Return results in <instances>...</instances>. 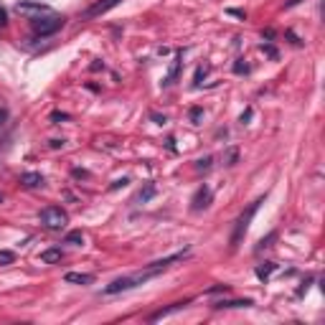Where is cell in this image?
Returning a JSON list of instances; mask_svg holds the SVG:
<instances>
[{"label":"cell","instance_id":"obj_1","mask_svg":"<svg viewBox=\"0 0 325 325\" xmlns=\"http://www.w3.org/2000/svg\"><path fill=\"white\" fill-rule=\"evenodd\" d=\"M262 203H264V198H259V201H254L239 219H236V224H234V231H231V247L236 249L239 244H242V239H244V234H247V229H249V221L254 219V213H257V208H259Z\"/></svg>","mask_w":325,"mask_h":325},{"label":"cell","instance_id":"obj_2","mask_svg":"<svg viewBox=\"0 0 325 325\" xmlns=\"http://www.w3.org/2000/svg\"><path fill=\"white\" fill-rule=\"evenodd\" d=\"M158 272L155 269H147V272H142V274H137V277H122V279H115L112 285H107L104 287V295H117V292H127L132 287H137V285H142V282H147L150 277H155Z\"/></svg>","mask_w":325,"mask_h":325},{"label":"cell","instance_id":"obj_3","mask_svg":"<svg viewBox=\"0 0 325 325\" xmlns=\"http://www.w3.org/2000/svg\"><path fill=\"white\" fill-rule=\"evenodd\" d=\"M41 224L49 231H61V229H66V224H69V213H66L61 206H49V208L41 211Z\"/></svg>","mask_w":325,"mask_h":325},{"label":"cell","instance_id":"obj_4","mask_svg":"<svg viewBox=\"0 0 325 325\" xmlns=\"http://www.w3.org/2000/svg\"><path fill=\"white\" fill-rule=\"evenodd\" d=\"M15 10H18L23 18H28V20H36V18H44V15H51V13H54L46 3H38V0H20V3L15 5Z\"/></svg>","mask_w":325,"mask_h":325},{"label":"cell","instance_id":"obj_5","mask_svg":"<svg viewBox=\"0 0 325 325\" xmlns=\"http://www.w3.org/2000/svg\"><path fill=\"white\" fill-rule=\"evenodd\" d=\"M61 26H64V18L56 15V13H51V15H44V18H36V20H33V33H36V36H51V33H56Z\"/></svg>","mask_w":325,"mask_h":325},{"label":"cell","instance_id":"obj_6","mask_svg":"<svg viewBox=\"0 0 325 325\" xmlns=\"http://www.w3.org/2000/svg\"><path fill=\"white\" fill-rule=\"evenodd\" d=\"M208 203H211V188L201 186L193 193V198H191V208L193 211H203V208H208Z\"/></svg>","mask_w":325,"mask_h":325},{"label":"cell","instance_id":"obj_7","mask_svg":"<svg viewBox=\"0 0 325 325\" xmlns=\"http://www.w3.org/2000/svg\"><path fill=\"white\" fill-rule=\"evenodd\" d=\"M117 3H120V0H99V3H94L89 10H84V18H97V15H104V13H107V10H112Z\"/></svg>","mask_w":325,"mask_h":325},{"label":"cell","instance_id":"obj_8","mask_svg":"<svg viewBox=\"0 0 325 325\" xmlns=\"http://www.w3.org/2000/svg\"><path fill=\"white\" fill-rule=\"evenodd\" d=\"M20 183L26 188H38V186H44V176L41 173H23L20 176Z\"/></svg>","mask_w":325,"mask_h":325},{"label":"cell","instance_id":"obj_9","mask_svg":"<svg viewBox=\"0 0 325 325\" xmlns=\"http://www.w3.org/2000/svg\"><path fill=\"white\" fill-rule=\"evenodd\" d=\"M186 305H188V302H176V305H170V308H163V310L153 313V315H150V320H163V318H168V315H173V313L183 310Z\"/></svg>","mask_w":325,"mask_h":325},{"label":"cell","instance_id":"obj_10","mask_svg":"<svg viewBox=\"0 0 325 325\" xmlns=\"http://www.w3.org/2000/svg\"><path fill=\"white\" fill-rule=\"evenodd\" d=\"M64 279L66 282H74V285H92L94 282V277L92 274H84V272H69Z\"/></svg>","mask_w":325,"mask_h":325},{"label":"cell","instance_id":"obj_11","mask_svg":"<svg viewBox=\"0 0 325 325\" xmlns=\"http://www.w3.org/2000/svg\"><path fill=\"white\" fill-rule=\"evenodd\" d=\"M61 249H46V252H41V262L44 264H54V262H61Z\"/></svg>","mask_w":325,"mask_h":325},{"label":"cell","instance_id":"obj_12","mask_svg":"<svg viewBox=\"0 0 325 325\" xmlns=\"http://www.w3.org/2000/svg\"><path fill=\"white\" fill-rule=\"evenodd\" d=\"M252 305H254L252 300H226V302L221 300V302H216L213 308H252Z\"/></svg>","mask_w":325,"mask_h":325},{"label":"cell","instance_id":"obj_13","mask_svg":"<svg viewBox=\"0 0 325 325\" xmlns=\"http://www.w3.org/2000/svg\"><path fill=\"white\" fill-rule=\"evenodd\" d=\"M272 272H274V264H272V262H264V264L257 267V277H259V279H267Z\"/></svg>","mask_w":325,"mask_h":325},{"label":"cell","instance_id":"obj_14","mask_svg":"<svg viewBox=\"0 0 325 325\" xmlns=\"http://www.w3.org/2000/svg\"><path fill=\"white\" fill-rule=\"evenodd\" d=\"M64 244H74V247L84 244V234H81V231H71V234H66Z\"/></svg>","mask_w":325,"mask_h":325},{"label":"cell","instance_id":"obj_15","mask_svg":"<svg viewBox=\"0 0 325 325\" xmlns=\"http://www.w3.org/2000/svg\"><path fill=\"white\" fill-rule=\"evenodd\" d=\"M153 196H155V183H147V186L140 191V201H142V203H147Z\"/></svg>","mask_w":325,"mask_h":325},{"label":"cell","instance_id":"obj_16","mask_svg":"<svg viewBox=\"0 0 325 325\" xmlns=\"http://www.w3.org/2000/svg\"><path fill=\"white\" fill-rule=\"evenodd\" d=\"M274 239H277V234L272 231V234H269L267 239H262L259 244H257V249H254V252H262V249H267V247H272V242H274Z\"/></svg>","mask_w":325,"mask_h":325},{"label":"cell","instance_id":"obj_17","mask_svg":"<svg viewBox=\"0 0 325 325\" xmlns=\"http://www.w3.org/2000/svg\"><path fill=\"white\" fill-rule=\"evenodd\" d=\"M13 262H15V254H13V252H8V249L0 252V264H13Z\"/></svg>","mask_w":325,"mask_h":325},{"label":"cell","instance_id":"obj_18","mask_svg":"<svg viewBox=\"0 0 325 325\" xmlns=\"http://www.w3.org/2000/svg\"><path fill=\"white\" fill-rule=\"evenodd\" d=\"M178 66H181V56H178V59L173 61V69H170V74H168V81H165V84H170V81H173V79L178 76Z\"/></svg>","mask_w":325,"mask_h":325},{"label":"cell","instance_id":"obj_19","mask_svg":"<svg viewBox=\"0 0 325 325\" xmlns=\"http://www.w3.org/2000/svg\"><path fill=\"white\" fill-rule=\"evenodd\" d=\"M196 168H198V170H203V168H211V158H203V160H198V163H196Z\"/></svg>","mask_w":325,"mask_h":325},{"label":"cell","instance_id":"obj_20","mask_svg":"<svg viewBox=\"0 0 325 325\" xmlns=\"http://www.w3.org/2000/svg\"><path fill=\"white\" fill-rule=\"evenodd\" d=\"M201 117H203V112H201L198 107H196V110H191V120H193V125H198V120H201Z\"/></svg>","mask_w":325,"mask_h":325},{"label":"cell","instance_id":"obj_21","mask_svg":"<svg viewBox=\"0 0 325 325\" xmlns=\"http://www.w3.org/2000/svg\"><path fill=\"white\" fill-rule=\"evenodd\" d=\"M8 23V13H5V8H0V28Z\"/></svg>","mask_w":325,"mask_h":325},{"label":"cell","instance_id":"obj_22","mask_svg":"<svg viewBox=\"0 0 325 325\" xmlns=\"http://www.w3.org/2000/svg\"><path fill=\"white\" fill-rule=\"evenodd\" d=\"M122 186H127V178H120V181L112 183V188H122Z\"/></svg>","mask_w":325,"mask_h":325},{"label":"cell","instance_id":"obj_23","mask_svg":"<svg viewBox=\"0 0 325 325\" xmlns=\"http://www.w3.org/2000/svg\"><path fill=\"white\" fill-rule=\"evenodd\" d=\"M51 120H69V115H64V112H54Z\"/></svg>","mask_w":325,"mask_h":325},{"label":"cell","instance_id":"obj_24","mask_svg":"<svg viewBox=\"0 0 325 325\" xmlns=\"http://www.w3.org/2000/svg\"><path fill=\"white\" fill-rule=\"evenodd\" d=\"M203 76H206V69H198V71H196V84H198Z\"/></svg>","mask_w":325,"mask_h":325},{"label":"cell","instance_id":"obj_25","mask_svg":"<svg viewBox=\"0 0 325 325\" xmlns=\"http://www.w3.org/2000/svg\"><path fill=\"white\" fill-rule=\"evenodd\" d=\"M226 160H229V165H234V160H236V150H231V153L226 155Z\"/></svg>","mask_w":325,"mask_h":325},{"label":"cell","instance_id":"obj_26","mask_svg":"<svg viewBox=\"0 0 325 325\" xmlns=\"http://www.w3.org/2000/svg\"><path fill=\"white\" fill-rule=\"evenodd\" d=\"M302 0H285V8H295V5H300Z\"/></svg>","mask_w":325,"mask_h":325},{"label":"cell","instance_id":"obj_27","mask_svg":"<svg viewBox=\"0 0 325 325\" xmlns=\"http://www.w3.org/2000/svg\"><path fill=\"white\" fill-rule=\"evenodd\" d=\"M262 49H264V51H267V54H269V56H272V59H274V56H277V51H274V49H272V46H262Z\"/></svg>","mask_w":325,"mask_h":325},{"label":"cell","instance_id":"obj_28","mask_svg":"<svg viewBox=\"0 0 325 325\" xmlns=\"http://www.w3.org/2000/svg\"><path fill=\"white\" fill-rule=\"evenodd\" d=\"M5 117H8V112H5V110H0V127H3V122H5Z\"/></svg>","mask_w":325,"mask_h":325},{"label":"cell","instance_id":"obj_29","mask_svg":"<svg viewBox=\"0 0 325 325\" xmlns=\"http://www.w3.org/2000/svg\"><path fill=\"white\" fill-rule=\"evenodd\" d=\"M0 203H3V193H0Z\"/></svg>","mask_w":325,"mask_h":325}]
</instances>
